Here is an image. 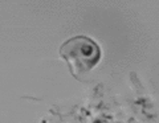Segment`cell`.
<instances>
[{"label": "cell", "mask_w": 159, "mask_h": 123, "mask_svg": "<svg viewBox=\"0 0 159 123\" xmlns=\"http://www.w3.org/2000/svg\"><path fill=\"white\" fill-rule=\"evenodd\" d=\"M60 56L68 62L72 76L86 74L101 60L98 44L86 36H74L60 46Z\"/></svg>", "instance_id": "cell-1"}]
</instances>
